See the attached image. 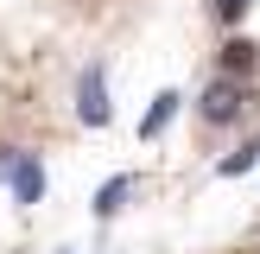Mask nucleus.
<instances>
[{
  "label": "nucleus",
  "mask_w": 260,
  "mask_h": 254,
  "mask_svg": "<svg viewBox=\"0 0 260 254\" xmlns=\"http://www.w3.org/2000/svg\"><path fill=\"white\" fill-rule=\"evenodd\" d=\"M178 89H159V96H152V108H146V121H140V140H152V134H165V121H172L178 114Z\"/></svg>",
  "instance_id": "20e7f679"
},
{
  "label": "nucleus",
  "mask_w": 260,
  "mask_h": 254,
  "mask_svg": "<svg viewBox=\"0 0 260 254\" xmlns=\"http://www.w3.org/2000/svg\"><path fill=\"white\" fill-rule=\"evenodd\" d=\"M222 70H235V76L254 70V45H248V38H229V45H222Z\"/></svg>",
  "instance_id": "423d86ee"
},
{
  "label": "nucleus",
  "mask_w": 260,
  "mask_h": 254,
  "mask_svg": "<svg viewBox=\"0 0 260 254\" xmlns=\"http://www.w3.org/2000/svg\"><path fill=\"white\" fill-rule=\"evenodd\" d=\"M127 190H134V178H108V184L95 190V216H114V210L127 203Z\"/></svg>",
  "instance_id": "39448f33"
},
{
  "label": "nucleus",
  "mask_w": 260,
  "mask_h": 254,
  "mask_svg": "<svg viewBox=\"0 0 260 254\" xmlns=\"http://www.w3.org/2000/svg\"><path fill=\"white\" fill-rule=\"evenodd\" d=\"M76 114H83L89 127L108 121V76H102V64H89V70L76 76Z\"/></svg>",
  "instance_id": "f03ea898"
},
{
  "label": "nucleus",
  "mask_w": 260,
  "mask_h": 254,
  "mask_svg": "<svg viewBox=\"0 0 260 254\" xmlns=\"http://www.w3.org/2000/svg\"><path fill=\"white\" fill-rule=\"evenodd\" d=\"M248 7H254V0H216V19H229V25H235Z\"/></svg>",
  "instance_id": "6e6552de"
},
{
  "label": "nucleus",
  "mask_w": 260,
  "mask_h": 254,
  "mask_svg": "<svg viewBox=\"0 0 260 254\" xmlns=\"http://www.w3.org/2000/svg\"><path fill=\"white\" fill-rule=\"evenodd\" d=\"M13 190H19V203H38V197H45V165H38L32 152H19V165H13Z\"/></svg>",
  "instance_id": "7ed1b4c3"
},
{
  "label": "nucleus",
  "mask_w": 260,
  "mask_h": 254,
  "mask_svg": "<svg viewBox=\"0 0 260 254\" xmlns=\"http://www.w3.org/2000/svg\"><path fill=\"white\" fill-rule=\"evenodd\" d=\"M254 152H260V146H241V152H229V159L216 165V172H222V178H241V172L254 165Z\"/></svg>",
  "instance_id": "0eeeda50"
},
{
  "label": "nucleus",
  "mask_w": 260,
  "mask_h": 254,
  "mask_svg": "<svg viewBox=\"0 0 260 254\" xmlns=\"http://www.w3.org/2000/svg\"><path fill=\"white\" fill-rule=\"evenodd\" d=\"M197 108H203V121H210V127H229V121H241V108H248V83H241L235 70H222L210 89H203V102H197Z\"/></svg>",
  "instance_id": "f257e3e1"
}]
</instances>
